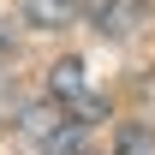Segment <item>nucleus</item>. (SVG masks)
Returning <instances> with one entry per match:
<instances>
[{
    "label": "nucleus",
    "mask_w": 155,
    "mask_h": 155,
    "mask_svg": "<svg viewBox=\"0 0 155 155\" xmlns=\"http://www.w3.org/2000/svg\"><path fill=\"white\" fill-rule=\"evenodd\" d=\"M72 155H96V149H84V143H78V149H72Z\"/></svg>",
    "instance_id": "6"
},
{
    "label": "nucleus",
    "mask_w": 155,
    "mask_h": 155,
    "mask_svg": "<svg viewBox=\"0 0 155 155\" xmlns=\"http://www.w3.org/2000/svg\"><path fill=\"white\" fill-rule=\"evenodd\" d=\"M114 155H155V131L149 125H125L119 143H114Z\"/></svg>",
    "instance_id": "4"
},
{
    "label": "nucleus",
    "mask_w": 155,
    "mask_h": 155,
    "mask_svg": "<svg viewBox=\"0 0 155 155\" xmlns=\"http://www.w3.org/2000/svg\"><path fill=\"white\" fill-rule=\"evenodd\" d=\"M6 54H12V36H6V30H0V66H6Z\"/></svg>",
    "instance_id": "5"
},
{
    "label": "nucleus",
    "mask_w": 155,
    "mask_h": 155,
    "mask_svg": "<svg viewBox=\"0 0 155 155\" xmlns=\"http://www.w3.org/2000/svg\"><path fill=\"white\" fill-rule=\"evenodd\" d=\"M48 101H54L72 125H90V119L107 114V101H101L96 90H90V78H84V60H54V72H48Z\"/></svg>",
    "instance_id": "1"
},
{
    "label": "nucleus",
    "mask_w": 155,
    "mask_h": 155,
    "mask_svg": "<svg viewBox=\"0 0 155 155\" xmlns=\"http://www.w3.org/2000/svg\"><path fill=\"white\" fill-rule=\"evenodd\" d=\"M78 6H84V0H18V12H24L30 24H42V30L72 24V18H78Z\"/></svg>",
    "instance_id": "3"
},
{
    "label": "nucleus",
    "mask_w": 155,
    "mask_h": 155,
    "mask_svg": "<svg viewBox=\"0 0 155 155\" xmlns=\"http://www.w3.org/2000/svg\"><path fill=\"white\" fill-rule=\"evenodd\" d=\"M149 12V0H96V30H107V36H125L137 18Z\"/></svg>",
    "instance_id": "2"
}]
</instances>
